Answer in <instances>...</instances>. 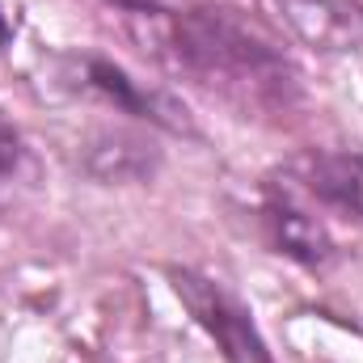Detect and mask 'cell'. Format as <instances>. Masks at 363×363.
I'll use <instances>...</instances> for the list:
<instances>
[{
	"mask_svg": "<svg viewBox=\"0 0 363 363\" xmlns=\"http://www.w3.org/2000/svg\"><path fill=\"white\" fill-rule=\"evenodd\" d=\"M283 17L321 51H355L363 38V13L338 0H279Z\"/></svg>",
	"mask_w": 363,
	"mask_h": 363,
	"instance_id": "4",
	"label": "cell"
},
{
	"mask_svg": "<svg viewBox=\"0 0 363 363\" xmlns=\"http://www.w3.org/2000/svg\"><path fill=\"white\" fill-rule=\"evenodd\" d=\"M81 77H85V85L97 89L101 97H110L118 110H127V114H140V118H152V123H165V127H186V118H178L182 110L178 106H169L161 93H148L140 89L123 68H114V64H106V60H81Z\"/></svg>",
	"mask_w": 363,
	"mask_h": 363,
	"instance_id": "6",
	"label": "cell"
},
{
	"mask_svg": "<svg viewBox=\"0 0 363 363\" xmlns=\"http://www.w3.org/2000/svg\"><path fill=\"white\" fill-rule=\"evenodd\" d=\"M267 228H271L279 254L304 262V267H325L334 258V237L325 233V224L317 216H308L304 207H296L283 190V199L267 203Z\"/></svg>",
	"mask_w": 363,
	"mask_h": 363,
	"instance_id": "5",
	"label": "cell"
},
{
	"mask_svg": "<svg viewBox=\"0 0 363 363\" xmlns=\"http://www.w3.org/2000/svg\"><path fill=\"white\" fill-rule=\"evenodd\" d=\"M174 47H178V64L190 77L241 101L245 110L287 106V93L296 89L291 64L224 9H203L182 17L174 26Z\"/></svg>",
	"mask_w": 363,
	"mask_h": 363,
	"instance_id": "1",
	"label": "cell"
},
{
	"mask_svg": "<svg viewBox=\"0 0 363 363\" xmlns=\"http://www.w3.org/2000/svg\"><path fill=\"white\" fill-rule=\"evenodd\" d=\"M9 38H13V26H9V17H4V13H0V51H4V47H9Z\"/></svg>",
	"mask_w": 363,
	"mask_h": 363,
	"instance_id": "8",
	"label": "cell"
},
{
	"mask_svg": "<svg viewBox=\"0 0 363 363\" xmlns=\"http://www.w3.org/2000/svg\"><path fill=\"white\" fill-rule=\"evenodd\" d=\"M287 190H300L347 220H363V152H304L287 165Z\"/></svg>",
	"mask_w": 363,
	"mask_h": 363,
	"instance_id": "3",
	"label": "cell"
},
{
	"mask_svg": "<svg viewBox=\"0 0 363 363\" xmlns=\"http://www.w3.org/2000/svg\"><path fill=\"white\" fill-rule=\"evenodd\" d=\"M169 279H174V291L182 296V304L190 308V317L216 338L220 355L228 363H271L262 334L254 330L245 304L233 291H224L216 279L199 271H169Z\"/></svg>",
	"mask_w": 363,
	"mask_h": 363,
	"instance_id": "2",
	"label": "cell"
},
{
	"mask_svg": "<svg viewBox=\"0 0 363 363\" xmlns=\"http://www.w3.org/2000/svg\"><path fill=\"white\" fill-rule=\"evenodd\" d=\"M34 190H38V161L26 135L0 114V211L21 207Z\"/></svg>",
	"mask_w": 363,
	"mask_h": 363,
	"instance_id": "7",
	"label": "cell"
}]
</instances>
